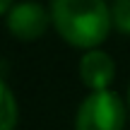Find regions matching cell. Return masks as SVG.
<instances>
[{"mask_svg": "<svg viewBox=\"0 0 130 130\" xmlns=\"http://www.w3.org/2000/svg\"><path fill=\"white\" fill-rule=\"evenodd\" d=\"M51 19L60 39L75 48L94 51L113 27L106 0H53Z\"/></svg>", "mask_w": 130, "mask_h": 130, "instance_id": "6da1fadb", "label": "cell"}, {"mask_svg": "<svg viewBox=\"0 0 130 130\" xmlns=\"http://www.w3.org/2000/svg\"><path fill=\"white\" fill-rule=\"evenodd\" d=\"M125 128V104L111 89L92 92L82 99L75 116V130H123Z\"/></svg>", "mask_w": 130, "mask_h": 130, "instance_id": "7a4b0ae2", "label": "cell"}, {"mask_svg": "<svg viewBox=\"0 0 130 130\" xmlns=\"http://www.w3.org/2000/svg\"><path fill=\"white\" fill-rule=\"evenodd\" d=\"M51 22H53L51 12H46L43 5L31 3V0L12 5V10L7 12V29L19 41H36V39H41Z\"/></svg>", "mask_w": 130, "mask_h": 130, "instance_id": "3957f363", "label": "cell"}, {"mask_svg": "<svg viewBox=\"0 0 130 130\" xmlns=\"http://www.w3.org/2000/svg\"><path fill=\"white\" fill-rule=\"evenodd\" d=\"M113 77H116V63L108 53L94 48V51H87L79 58V79L87 89L104 92L113 82Z\"/></svg>", "mask_w": 130, "mask_h": 130, "instance_id": "277c9868", "label": "cell"}, {"mask_svg": "<svg viewBox=\"0 0 130 130\" xmlns=\"http://www.w3.org/2000/svg\"><path fill=\"white\" fill-rule=\"evenodd\" d=\"M17 99H14L12 89L0 79V130H14L17 128Z\"/></svg>", "mask_w": 130, "mask_h": 130, "instance_id": "5b68a950", "label": "cell"}, {"mask_svg": "<svg viewBox=\"0 0 130 130\" xmlns=\"http://www.w3.org/2000/svg\"><path fill=\"white\" fill-rule=\"evenodd\" d=\"M111 19H113V27L121 34L130 36V0H113Z\"/></svg>", "mask_w": 130, "mask_h": 130, "instance_id": "8992f818", "label": "cell"}, {"mask_svg": "<svg viewBox=\"0 0 130 130\" xmlns=\"http://www.w3.org/2000/svg\"><path fill=\"white\" fill-rule=\"evenodd\" d=\"M12 10V0H0V14H7Z\"/></svg>", "mask_w": 130, "mask_h": 130, "instance_id": "52a82bcc", "label": "cell"}, {"mask_svg": "<svg viewBox=\"0 0 130 130\" xmlns=\"http://www.w3.org/2000/svg\"><path fill=\"white\" fill-rule=\"evenodd\" d=\"M128 96H130V89H128Z\"/></svg>", "mask_w": 130, "mask_h": 130, "instance_id": "ba28073f", "label": "cell"}]
</instances>
